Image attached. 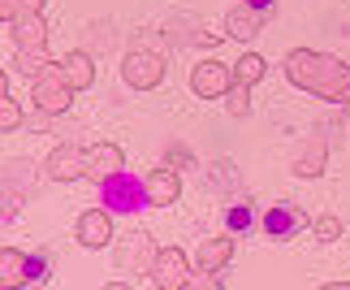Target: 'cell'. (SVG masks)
Wrapping results in <instances>:
<instances>
[{
	"mask_svg": "<svg viewBox=\"0 0 350 290\" xmlns=\"http://www.w3.org/2000/svg\"><path fill=\"white\" fill-rule=\"evenodd\" d=\"M286 78L299 91H312L320 100H333V104H346L350 109V65L329 57V52L294 48L286 57Z\"/></svg>",
	"mask_w": 350,
	"mask_h": 290,
	"instance_id": "1",
	"label": "cell"
},
{
	"mask_svg": "<svg viewBox=\"0 0 350 290\" xmlns=\"http://www.w3.org/2000/svg\"><path fill=\"white\" fill-rule=\"evenodd\" d=\"M31 100H35V109L44 117H61L65 109H70L74 87H70V78L61 74V65H48L39 78H31Z\"/></svg>",
	"mask_w": 350,
	"mask_h": 290,
	"instance_id": "2",
	"label": "cell"
},
{
	"mask_svg": "<svg viewBox=\"0 0 350 290\" xmlns=\"http://www.w3.org/2000/svg\"><path fill=\"white\" fill-rule=\"evenodd\" d=\"M121 78H126V87H134V91H152V87H160V78H165V52L130 48L126 61H121Z\"/></svg>",
	"mask_w": 350,
	"mask_h": 290,
	"instance_id": "3",
	"label": "cell"
},
{
	"mask_svg": "<svg viewBox=\"0 0 350 290\" xmlns=\"http://www.w3.org/2000/svg\"><path fill=\"white\" fill-rule=\"evenodd\" d=\"M234 83H238L234 65H225L221 57H204L191 70V87H195V96H204V100H225V91Z\"/></svg>",
	"mask_w": 350,
	"mask_h": 290,
	"instance_id": "4",
	"label": "cell"
},
{
	"mask_svg": "<svg viewBox=\"0 0 350 290\" xmlns=\"http://www.w3.org/2000/svg\"><path fill=\"white\" fill-rule=\"evenodd\" d=\"M156 252H160V247L152 243V234L134 230V234H126V239H117L113 260H117V269H121V273H152Z\"/></svg>",
	"mask_w": 350,
	"mask_h": 290,
	"instance_id": "5",
	"label": "cell"
},
{
	"mask_svg": "<svg viewBox=\"0 0 350 290\" xmlns=\"http://www.w3.org/2000/svg\"><path fill=\"white\" fill-rule=\"evenodd\" d=\"M104 187V204L113 208V213H139V208L147 204V187H143V178L139 174H113L109 182H100Z\"/></svg>",
	"mask_w": 350,
	"mask_h": 290,
	"instance_id": "6",
	"label": "cell"
},
{
	"mask_svg": "<svg viewBox=\"0 0 350 290\" xmlns=\"http://www.w3.org/2000/svg\"><path fill=\"white\" fill-rule=\"evenodd\" d=\"M152 282L160 290H186L191 286V260L182 256V247H160L156 265H152Z\"/></svg>",
	"mask_w": 350,
	"mask_h": 290,
	"instance_id": "7",
	"label": "cell"
},
{
	"mask_svg": "<svg viewBox=\"0 0 350 290\" xmlns=\"http://www.w3.org/2000/svg\"><path fill=\"white\" fill-rule=\"evenodd\" d=\"M126 169V152L117 148V143H91L87 156H83V178L87 182H109L113 174H121Z\"/></svg>",
	"mask_w": 350,
	"mask_h": 290,
	"instance_id": "8",
	"label": "cell"
},
{
	"mask_svg": "<svg viewBox=\"0 0 350 290\" xmlns=\"http://www.w3.org/2000/svg\"><path fill=\"white\" fill-rule=\"evenodd\" d=\"M74 234H78V243H83V247H91V252L109 247L113 243V213H109V208H87V213L78 217Z\"/></svg>",
	"mask_w": 350,
	"mask_h": 290,
	"instance_id": "9",
	"label": "cell"
},
{
	"mask_svg": "<svg viewBox=\"0 0 350 290\" xmlns=\"http://www.w3.org/2000/svg\"><path fill=\"white\" fill-rule=\"evenodd\" d=\"M83 156H87V152H78L74 143H61V148L48 152L44 174H48L52 182H78V178H83Z\"/></svg>",
	"mask_w": 350,
	"mask_h": 290,
	"instance_id": "10",
	"label": "cell"
},
{
	"mask_svg": "<svg viewBox=\"0 0 350 290\" xmlns=\"http://www.w3.org/2000/svg\"><path fill=\"white\" fill-rule=\"evenodd\" d=\"M143 187H147V204L152 208H169L182 195V178L178 169H152V174H143Z\"/></svg>",
	"mask_w": 350,
	"mask_h": 290,
	"instance_id": "11",
	"label": "cell"
},
{
	"mask_svg": "<svg viewBox=\"0 0 350 290\" xmlns=\"http://www.w3.org/2000/svg\"><path fill=\"white\" fill-rule=\"evenodd\" d=\"M307 226V213L299 204H273L264 213V230H268V239H294Z\"/></svg>",
	"mask_w": 350,
	"mask_h": 290,
	"instance_id": "12",
	"label": "cell"
},
{
	"mask_svg": "<svg viewBox=\"0 0 350 290\" xmlns=\"http://www.w3.org/2000/svg\"><path fill=\"white\" fill-rule=\"evenodd\" d=\"M325 161H329V143L325 135H307L294 152V174L299 178H320L325 174Z\"/></svg>",
	"mask_w": 350,
	"mask_h": 290,
	"instance_id": "13",
	"label": "cell"
},
{
	"mask_svg": "<svg viewBox=\"0 0 350 290\" xmlns=\"http://www.w3.org/2000/svg\"><path fill=\"white\" fill-rule=\"evenodd\" d=\"M264 18H268V13L251 9L247 0H242V5H234L230 13H225V35H230V39H242V44H251V39L264 31Z\"/></svg>",
	"mask_w": 350,
	"mask_h": 290,
	"instance_id": "14",
	"label": "cell"
},
{
	"mask_svg": "<svg viewBox=\"0 0 350 290\" xmlns=\"http://www.w3.org/2000/svg\"><path fill=\"white\" fill-rule=\"evenodd\" d=\"M13 44L18 48H48V22L44 13H22V18H13Z\"/></svg>",
	"mask_w": 350,
	"mask_h": 290,
	"instance_id": "15",
	"label": "cell"
},
{
	"mask_svg": "<svg viewBox=\"0 0 350 290\" xmlns=\"http://www.w3.org/2000/svg\"><path fill=\"white\" fill-rule=\"evenodd\" d=\"M234 256V239H204L199 243V273H221Z\"/></svg>",
	"mask_w": 350,
	"mask_h": 290,
	"instance_id": "16",
	"label": "cell"
},
{
	"mask_svg": "<svg viewBox=\"0 0 350 290\" xmlns=\"http://www.w3.org/2000/svg\"><path fill=\"white\" fill-rule=\"evenodd\" d=\"M61 74L70 78V87H74V91H87L91 83H96V61H91L87 52H78V48H74L70 57L61 61Z\"/></svg>",
	"mask_w": 350,
	"mask_h": 290,
	"instance_id": "17",
	"label": "cell"
},
{
	"mask_svg": "<svg viewBox=\"0 0 350 290\" xmlns=\"http://www.w3.org/2000/svg\"><path fill=\"white\" fill-rule=\"evenodd\" d=\"M26 286V252L18 247H0V290Z\"/></svg>",
	"mask_w": 350,
	"mask_h": 290,
	"instance_id": "18",
	"label": "cell"
},
{
	"mask_svg": "<svg viewBox=\"0 0 350 290\" xmlns=\"http://www.w3.org/2000/svg\"><path fill=\"white\" fill-rule=\"evenodd\" d=\"M52 65V57H48V48H18V57H13V70L18 74H26V78H39Z\"/></svg>",
	"mask_w": 350,
	"mask_h": 290,
	"instance_id": "19",
	"label": "cell"
},
{
	"mask_svg": "<svg viewBox=\"0 0 350 290\" xmlns=\"http://www.w3.org/2000/svg\"><path fill=\"white\" fill-rule=\"evenodd\" d=\"M251 226H255V208L247 200H238V204L225 208V230H230V234H247Z\"/></svg>",
	"mask_w": 350,
	"mask_h": 290,
	"instance_id": "20",
	"label": "cell"
},
{
	"mask_svg": "<svg viewBox=\"0 0 350 290\" xmlns=\"http://www.w3.org/2000/svg\"><path fill=\"white\" fill-rule=\"evenodd\" d=\"M264 70H268V61L260 57V52H247V57H242V61H234V74H238V83H260V78H264Z\"/></svg>",
	"mask_w": 350,
	"mask_h": 290,
	"instance_id": "21",
	"label": "cell"
},
{
	"mask_svg": "<svg viewBox=\"0 0 350 290\" xmlns=\"http://www.w3.org/2000/svg\"><path fill=\"white\" fill-rule=\"evenodd\" d=\"M225 109H230V117H251V87L234 83L230 91H225Z\"/></svg>",
	"mask_w": 350,
	"mask_h": 290,
	"instance_id": "22",
	"label": "cell"
},
{
	"mask_svg": "<svg viewBox=\"0 0 350 290\" xmlns=\"http://www.w3.org/2000/svg\"><path fill=\"white\" fill-rule=\"evenodd\" d=\"M22 126V104L18 100H0V135H9V130H18Z\"/></svg>",
	"mask_w": 350,
	"mask_h": 290,
	"instance_id": "23",
	"label": "cell"
},
{
	"mask_svg": "<svg viewBox=\"0 0 350 290\" xmlns=\"http://www.w3.org/2000/svg\"><path fill=\"white\" fill-rule=\"evenodd\" d=\"M35 282H48V256H26V286H35Z\"/></svg>",
	"mask_w": 350,
	"mask_h": 290,
	"instance_id": "24",
	"label": "cell"
},
{
	"mask_svg": "<svg viewBox=\"0 0 350 290\" xmlns=\"http://www.w3.org/2000/svg\"><path fill=\"white\" fill-rule=\"evenodd\" d=\"M312 230H316V239H320V243H333V239H342V221H338V217H320Z\"/></svg>",
	"mask_w": 350,
	"mask_h": 290,
	"instance_id": "25",
	"label": "cell"
},
{
	"mask_svg": "<svg viewBox=\"0 0 350 290\" xmlns=\"http://www.w3.org/2000/svg\"><path fill=\"white\" fill-rule=\"evenodd\" d=\"M5 178H13V182H22V187H26V182H31V165L13 161V165H5Z\"/></svg>",
	"mask_w": 350,
	"mask_h": 290,
	"instance_id": "26",
	"label": "cell"
},
{
	"mask_svg": "<svg viewBox=\"0 0 350 290\" xmlns=\"http://www.w3.org/2000/svg\"><path fill=\"white\" fill-rule=\"evenodd\" d=\"M13 5H18V18L22 13H44V0H13Z\"/></svg>",
	"mask_w": 350,
	"mask_h": 290,
	"instance_id": "27",
	"label": "cell"
},
{
	"mask_svg": "<svg viewBox=\"0 0 350 290\" xmlns=\"http://www.w3.org/2000/svg\"><path fill=\"white\" fill-rule=\"evenodd\" d=\"M169 161H173V165H178V161H182V165H191V161H195V156H191V152H186V148H178V143H173V148H169Z\"/></svg>",
	"mask_w": 350,
	"mask_h": 290,
	"instance_id": "28",
	"label": "cell"
},
{
	"mask_svg": "<svg viewBox=\"0 0 350 290\" xmlns=\"http://www.w3.org/2000/svg\"><path fill=\"white\" fill-rule=\"evenodd\" d=\"M18 18V5H13V0H0V22H13Z\"/></svg>",
	"mask_w": 350,
	"mask_h": 290,
	"instance_id": "29",
	"label": "cell"
},
{
	"mask_svg": "<svg viewBox=\"0 0 350 290\" xmlns=\"http://www.w3.org/2000/svg\"><path fill=\"white\" fill-rule=\"evenodd\" d=\"M251 9H260V13H273V0H247Z\"/></svg>",
	"mask_w": 350,
	"mask_h": 290,
	"instance_id": "30",
	"label": "cell"
},
{
	"mask_svg": "<svg viewBox=\"0 0 350 290\" xmlns=\"http://www.w3.org/2000/svg\"><path fill=\"white\" fill-rule=\"evenodd\" d=\"M5 96H9V74L0 70V100H5Z\"/></svg>",
	"mask_w": 350,
	"mask_h": 290,
	"instance_id": "31",
	"label": "cell"
}]
</instances>
